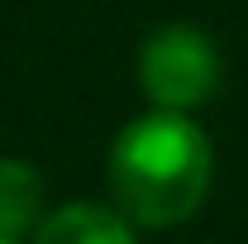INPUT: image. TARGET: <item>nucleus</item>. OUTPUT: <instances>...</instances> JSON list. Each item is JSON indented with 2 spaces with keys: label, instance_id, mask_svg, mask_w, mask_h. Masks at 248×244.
Wrapping results in <instances>:
<instances>
[{
  "label": "nucleus",
  "instance_id": "nucleus-1",
  "mask_svg": "<svg viewBox=\"0 0 248 244\" xmlns=\"http://www.w3.org/2000/svg\"><path fill=\"white\" fill-rule=\"evenodd\" d=\"M110 201L139 230H172L205 206L215 187V144L182 110H143L124 124L105 158Z\"/></svg>",
  "mask_w": 248,
  "mask_h": 244
},
{
  "label": "nucleus",
  "instance_id": "nucleus-2",
  "mask_svg": "<svg viewBox=\"0 0 248 244\" xmlns=\"http://www.w3.org/2000/svg\"><path fill=\"white\" fill-rule=\"evenodd\" d=\"M219 82H224V58L201 24L172 19L139 43V87L153 110L196 115L219 96Z\"/></svg>",
  "mask_w": 248,
  "mask_h": 244
},
{
  "label": "nucleus",
  "instance_id": "nucleus-3",
  "mask_svg": "<svg viewBox=\"0 0 248 244\" xmlns=\"http://www.w3.org/2000/svg\"><path fill=\"white\" fill-rule=\"evenodd\" d=\"M29 244H139V225L115 201H67L38 220Z\"/></svg>",
  "mask_w": 248,
  "mask_h": 244
},
{
  "label": "nucleus",
  "instance_id": "nucleus-4",
  "mask_svg": "<svg viewBox=\"0 0 248 244\" xmlns=\"http://www.w3.org/2000/svg\"><path fill=\"white\" fill-rule=\"evenodd\" d=\"M43 201H48L43 173L24 158H0V235L24 244L48 215Z\"/></svg>",
  "mask_w": 248,
  "mask_h": 244
},
{
  "label": "nucleus",
  "instance_id": "nucleus-5",
  "mask_svg": "<svg viewBox=\"0 0 248 244\" xmlns=\"http://www.w3.org/2000/svg\"><path fill=\"white\" fill-rule=\"evenodd\" d=\"M0 244H19V240H5V235H0Z\"/></svg>",
  "mask_w": 248,
  "mask_h": 244
}]
</instances>
